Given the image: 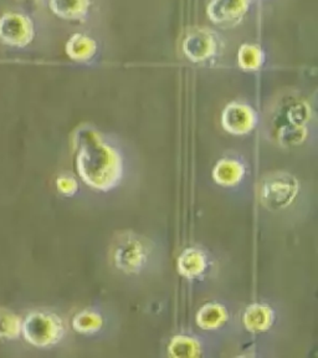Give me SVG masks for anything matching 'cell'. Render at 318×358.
<instances>
[{
	"instance_id": "8992f818",
	"label": "cell",
	"mask_w": 318,
	"mask_h": 358,
	"mask_svg": "<svg viewBox=\"0 0 318 358\" xmlns=\"http://www.w3.org/2000/svg\"><path fill=\"white\" fill-rule=\"evenodd\" d=\"M212 177L224 188L235 189L240 187L247 178L245 163L238 158H223L214 168Z\"/></svg>"
},
{
	"instance_id": "7a4b0ae2",
	"label": "cell",
	"mask_w": 318,
	"mask_h": 358,
	"mask_svg": "<svg viewBox=\"0 0 318 358\" xmlns=\"http://www.w3.org/2000/svg\"><path fill=\"white\" fill-rule=\"evenodd\" d=\"M154 259V246L147 238L133 233L120 235L112 246L115 266L124 274H142Z\"/></svg>"
},
{
	"instance_id": "9a60e30c",
	"label": "cell",
	"mask_w": 318,
	"mask_h": 358,
	"mask_svg": "<svg viewBox=\"0 0 318 358\" xmlns=\"http://www.w3.org/2000/svg\"><path fill=\"white\" fill-rule=\"evenodd\" d=\"M20 330L19 320L10 313H0V337H13Z\"/></svg>"
},
{
	"instance_id": "30bf717a",
	"label": "cell",
	"mask_w": 318,
	"mask_h": 358,
	"mask_svg": "<svg viewBox=\"0 0 318 358\" xmlns=\"http://www.w3.org/2000/svg\"><path fill=\"white\" fill-rule=\"evenodd\" d=\"M225 129L233 134H245L254 124V116L250 108L234 103L224 112L223 117Z\"/></svg>"
},
{
	"instance_id": "52a82bcc",
	"label": "cell",
	"mask_w": 318,
	"mask_h": 358,
	"mask_svg": "<svg viewBox=\"0 0 318 358\" xmlns=\"http://www.w3.org/2000/svg\"><path fill=\"white\" fill-rule=\"evenodd\" d=\"M209 266V257L201 249L190 248L179 257V270L188 279H201L203 275L207 274Z\"/></svg>"
},
{
	"instance_id": "8fae6325",
	"label": "cell",
	"mask_w": 318,
	"mask_h": 358,
	"mask_svg": "<svg viewBox=\"0 0 318 358\" xmlns=\"http://www.w3.org/2000/svg\"><path fill=\"white\" fill-rule=\"evenodd\" d=\"M275 313L273 308L263 305V303H255L250 308H247L244 315V324L247 330L254 332H263L271 327L274 324Z\"/></svg>"
},
{
	"instance_id": "9c48e42d",
	"label": "cell",
	"mask_w": 318,
	"mask_h": 358,
	"mask_svg": "<svg viewBox=\"0 0 318 358\" xmlns=\"http://www.w3.org/2000/svg\"><path fill=\"white\" fill-rule=\"evenodd\" d=\"M229 317L228 308L219 302H210L199 310L196 315V324L203 330H220L229 322Z\"/></svg>"
},
{
	"instance_id": "5b68a950",
	"label": "cell",
	"mask_w": 318,
	"mask_h": 358,
	"mask_svg": "<svg viewBox=\"0 0 318 358\" xmlns=\"http://www.w3.org/2000/svg\"><path fill=\"white\" fill-rule=\"evenodd\" d=\"M33 38V25L17 13H6L0 17V40L11 46H25Z\"/></svg>"
},
{
	"instance_id": "277c9868",
	"label": "cell",
	"mask_w": 318,
	"mask_h": 358,
	"mask_svg": "<svg viewBox=\"0 0 318 358\" xmlns=\"http://www.w3.org/2000/svg\"><path fill=\"white\" fill-rule=\"evenodd\" d=\"M297 190L296 179L287 174H275L263 180L261 201L270 209H285L295 201Z\"/></svg>"
},
{
	"instance_id": "2e32d148",
	"label": "cell",
	"mask_w": 318,
	"mask_h": 358,
	"mask_svg": "<svg viewBox=\"0 0 318 358\" xmlns=\"http://www.w3.org/2000/svg\"><path fill=\"white\" fill-rule=\"evenodd\" d=\"M57 188L64 194L73 196V193L78 192V180L73 178V176H62L57 179Z\"/></svg>"
},
{
	"instance_id": "7c38bea8",
	"label": "cell",
	"mask_w": 318,
	"mask_h": 358,
	"mask_svg": "<svg viewBox=\"0 0 318 358\" xmlns=\"http://www.w3.org/2000/svg\"><path fill=\"white\" fill-rule=\"evenodd\" d=\"M168 348L174 357H196L203 355L204 345L196 336H177Z\"/></svg>"
},
{
	"instance_id": "3957f363",
	"label": "cell",
	"mask_w": 318,
	"mask_h": 358,
	"mask_svg": "<svg viewBox=\"0 0 318 358\" xmlns=\"http://www.w3.org/2000/svg\"><path fill=\"white\" fill-rule=\"evenodd\" d=\"M22 334L31 345L49 347L56 345L65 334L62 320L51 313H33L22 324Z\"/></svg>"
},
{
	"instance_id": "4fadbf2b",
	"label": "cell",
	"mask_w": 318,
	"mask_h": 358,
	"mask_svg": "<svg viewBox=\"0 0 318 358\" xmlns=\"http://www.w3.org/2000/svg\"><path fill=\"white\" fill-rule=\"evenodd\" d=\"M87 0H51V9L62 17H76L84 14Z\"/></svg>"
},
{
	"instance_id": "ba28073f",
	"label": "cell",
	"mask_w": 318,
	"mask_h": 358,
	"mask_svg": "<svg viewBox=\"0 0 318 358\" xmlns=\"http://www.w3.org/2000/svg\"><path fill=\"white\" fill-rule=\"evenodd\" d=\"M73 327L81 335H100L106 327V316L101 308H85L73 317Z\"/></svg>"
},
{
	"instance_id": "6da1fadb",
	"label": "cell",
	"mask_w": 318,
	"mask_h": 358,
	"mask_svg": "<svg viewBox=\"0 0 318 358\" xmlns=\"http://www.w3.org/2000/svg\"><path fill=\"white\" fill-rule=\"evenodd\" d=\"M78 169L80 177L94 189L110 190L122 179L123 159L106 142L85 138L78 150Z\"/></svg>"
},
{
	"instance_id": "5bb4252c",
	"label": "cell",
	"mask_w": 318,
	"mask_h": 358,
	"mask_svg": "<svg viewBox=\"0 0 318 358\" xmlns=\"http://www.w3.org/2000/svg\"><path fill=\"white\" fill-rule=\"evenodd\" d=\"M91 41L89 39H85L84 36H75L67 45V52L68 55L73 59H84L86 56L91 55L92 49L91 48Z\"/></svg>"
}]
</instances>
